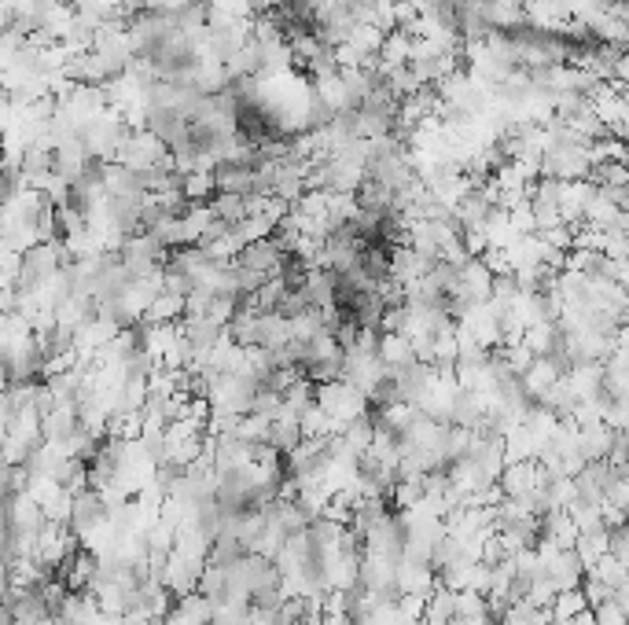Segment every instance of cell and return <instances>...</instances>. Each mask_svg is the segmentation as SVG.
I'll use <instances>...</instances> for the list:
<instances>
[{"instance_id": "1", "label": "cell", "mask_w": 629, "mask_h": 625, "mask_svg": "<svg viewBox=\"0 0 629 625\" xmlns=\"http://www.w3.org/2000/svg\"><path fill=\"white\" fill-rule=\"evenodd\" d=\"M593 618H596V625H629V611L615 600V596H611L607 603H600V607H593Z\"/></svg>"}]
</instances>
